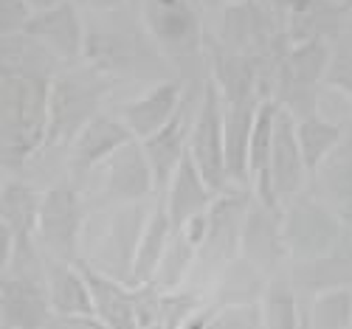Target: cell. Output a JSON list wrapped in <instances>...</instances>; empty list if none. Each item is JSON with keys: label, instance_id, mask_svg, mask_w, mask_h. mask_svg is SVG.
<instances>
[{"label": "cell", "instance_id": "obj_1", "mask_svg": "<svg viewBox=\"0 0 352 329\" xmlns=\"http://www.w3.org/2000/svg\"><path fill=\"white\" fill-rule=\"evenodd\" d=\"M82 63L113 82L155 84L175 76L172 65L144 32L141 20L133 23L124 17V9L113 14H94L91 23H85Z\"/></svg>", "mask_w": 352, "mask_h": 329}, {"label": "cell", "instance_id": "obj_2", "mask_svg": "<svg viewBox=\"0 0 352 329\" xmlns=\"http://www.w3.org/2000/svg\"><path fill=\"white\" fill-rule=\"evenodd\" d=\"M51 79L0 73V166L9 172L34 158L45 144Z\"/></svg>", "mask_w": 352, "mask_h": 329}, {"label": "cell", "instance_id": "obj_3", "mask_svg": "<svg viewBox=\"0 0 352 329\" xmlns=\"http://www.w3.org/2000/svg\"><path fill=\"white\" fill-rule=\"evenodd\" d=\"M138 20L175 76L200 87L206 79V32L197 0H141Z\"/></svg>", "mask_w": 352, "mask_h": 329}, {"label": "cell", "instance_id": "obj_4", "mask_svg": "<svg viewBox=\"0 0 352 329\" xmlns=\"http://www.w3.org/2000/svg\"><path fill=\"white\" fill-rule=\"evenodd\" d=\"M113 79L85 63L63 65L51 79L48 91V122L43 149H68L85 124L102 113L104 99L113 93Z\"/></svg>", "mask_w": 352, "mask_h": 329}, {"label": "cell", "instance_id": "obj_5", "mask_svg": "<svg viewBox=\"0 0 352 329\" xmlns=\"http://www.w3.org/2000/svg\"><path fill=\"white\" fill-rule=\"evenodd\" d=\"M344 231L346 223L324 197H310L307 192H299L282 203V239L287 259L293 262L333 253L341 245Z\"/></svg>", "mask_w": 352, "mask_h": 329}, {"label": "cell", "instance_id": "obj_6", "mask_svg": "<svg viewBox=\"0 0 352 329\" xmlns=\"http://www.w3.org/2000/svg\"><path fill=\"white\" fill-rule=\"evenodd\" d=\"M87 225V203L68 177L48 186L40 194V212L34 242L43 256L79 262L82 259V236Z\"/></svg>", "mask_w": 352, "mask_h": 329}, {"label": "cell", "instance_id": "obj_7", "mask_svg": "<svg viewBox=\"0 0 352 329\" xmlns=\"http://www.w3.org/2000/svg\"><path fill=\"white\" fill-rule=\"evenodd\" d=\"M146 214H150V208L144 212L141 203L110 205L102 228H96V231L85 228L82 262H87L91 267H96V271L127 284L130 267H133V253L138 245L141 228L146 223Z\"/></svg>", "mask_w": 352, "mask_h": 329}, {"label": "cell", "instance_id": "obj_8", "mask_svg": "<svg viewBox=\"0 0 352 329\" xmlns=\"http://www.w3.org/2000/svg\"><path fill=\"white\" fill-rule=\"evenodd\" d=\"M189 158L200 169L203 181H206L217 194H223L228 183L226 172V149H223V102L214 82L206 76L197 93L195 118L189 130Z\"/></svg>", "mask_w": 352, "mask_h": 329}, {"label": "cell", "instance_id": "obj_9", "mask_svg": "<svg viewBox=\"0 0 352 329\" xmlns=\"http://www.w3.org/2000/svg\"><path fill=\"white\" fill-rule=\"evenodd\" d=\"M130 141H135V138L124 127L122 118L102 110L96 118H91V122L85 124V130L65 149V169H68L65 177L74 186H79L87 174L102 169L110 161V155H116Z\"/></svg>", "mask_w": 352, "mask_h": 329}, {"label": "cell", "instance_id": "obj_10", "mask_svg": "<svg viewBox=\"0 0 352 329\" xmlns=\"http://www.w3.org/2000/svg\"><path fill=\"white\" fill-rule=\"evenodd\" d=\"M240 259H245L262 276L279 273V267L287 262V248L282 239V212L259 205L254 197L240 225Z\"/></svg>", "mask_w": 352, "mask_h": 329}, {"label": "cell", "instance_id": "obj_11", "mask_svg": "<svg viewBox=\"0 0 352 329\" xmlns=\"http://www.w3.org/2000/svg\"><path fill=\"white\" fill-rule=\"evenodd\" d=\"M25 34L40 43L60 65H76L85 54V17L82 12L65 0V3L34 12L25 25Z\"/></svg>", "mask_w": 352, "mask_h": 329}, {"label": "cell", "instance_id": "obj_12", "mask_svg": "<svg viewBox=\"0 0 352 329\" xmlns=\"http://www.w3.org/2000/svg\"><path fill=\"white\" fill-rule=\"evenodd\" d=\"M184 99H186V82L172 76L150 84L141 96L124 102L116 115L124 122V127L133 133L135 141H144L172 122V115L181 110Z\"/></svg>", "mask_w": 352, "mask_h": 329}, {"label": "cell", "instance_id": "obj_13", "mask_svg": "<svg viewBox=\"0 0 352 329\" xmlns=\"http://www.w3.org/2000/svg\"><path fill=\"white\" fill-rule=\"evenodd\" d=\"M203 87V84H200ZM186 93L181 110L172 115V122L166 127H161L155 135L144 138L141 146H144V155L150 161V169H153V181H155V197L166 192L169 181L178 163L184 161L186 155V146H189V130H192V118H195V104H197V93Z\"/></svg>", "mask_w": 352, "mask_h": 329}, {"label": "cell", "instance_id": "obj_14", "mask_svg": "<svg viewBox=\"0 0 352 329\" xmlns=\"http://www.w3.org/2000/svg\"><path fill=\"white\" fill-rule=\"evenodd\" d=\"M102 194L110 205L141 203L155 194L153 169L144 155L141 141L124 144L119 152L110 155V161L102 166Z\"/></svg>", "mask_w": 352, "mask_h": 329}, {"label": "cell", "instance_id": "obj_15", "mask_svg": "<svg viewBox=\"0 0 352 329\" xmlns=\"http://www.w3.org/2000/svg\"><path fill=\"white\" fill-rule=\"evenodd\" d=\"M45 282L37 276H0V326L3 329H43L51 321Z\"/></svg>", "mask_w": 352, "mask_h": 329}, {"label": "cell", "instance_id": "obj_16", "mask_svg": "<svg viewBox=\"0 0 352 329\" xmlns=\"http://www.w3.org/2000/svg\"><path fill=\"white\" fill-rule=\"evenodd\" d=\"M268 174H271L274 192L282 203L290 200L293 194L305 192L307 177H310V172L305 166V158H302V149H299V141H296V118L282 107H279L276 127H274Z\"/></svg>", "mask_w": 352, "mask_h": 329}, {"label": "cell", "instance_id": "obj_17", "mask_svg": "<svg viewBox=\"0 0 352 329\" xmlns=\"http://www.w3.org/2000/svg\"><path fill=\"white\" fill-rule=\"evenodd\" d=\"M223 102V99H220ZM262 104V96H243L223 102V149H226V172L228 183L248 189V141L254 130V118Z\"/></svg>", "mask_w": 352, "mask_h": 329}, {"label": "cell", "instance_id": "obj_18", "mask_svg": "<svg viewBox=\"0 0 352 329\" xmlns=\"http://www.w3.org/2000/svg\"><path fill=\"white\" fill-rule=\"evenodd\" d=\"M43 282L48 293V304L56 318H82L94 315L91 287L82 273L79 262H63L43 256Z\"/></svg>", "mask_w": 352, "mask_h": 329}, {"label": "cell", "instance_id": "obj_19", "mask_svg": "<svg viewBox=\"0 0 352 329\" xmlns=\"http://www.w3.org/2000/svg\"><path fill=\"white\" fill-rule=\"evenodd\" d=\"M161 197L166 203V214H169L172 231H178L192 217L206 214L212 208V203L217 200V192L203 181L200 169L195 166V161L189 158V149H186L184 161L178 163V169H175L172 181H169V186Z\"/></svg>", "mask_w": 352, "mask_h": 329}, {"label": "cell", "instance_id": "obj_20", "mask_svg": "<svg viewBox=\"0 0 352 329\" xmlns=\"http://www.w3.org/2000/svg\"><path fill=\"white\" fill-rule=\"evenodd\" d=\"M79 267L87 279V287H91L94 315L107 329H141L135 315V302H133V287L96 271V267H91L82 259H79Z\"/></svg>", "mask_w": 352, "mask_h": 329}, {"label": "cell", "instance_id": "obj_21", "mask_svg": "<svg viewBox=\"0 0 352 329\" xmlns=\"http://www.w3.org/2000/svg\"><path fill=\"white\" fill-rule=\"evenodd\" d=\"M324 200L341 214L346 225H352V118L344 122V133L330 155L313 172Z\"/></svg>", "mask_w": 352, "mask_h": 329}, {"label": "cell", "instance_id": "obj_22", "mask_svg": "<svg viewBox=\"0 0 352 329\" xmlns=\"http://www.w3.org/2000/svg\"><path fill=\"white\" fill-rule=\"evenodd\" d=\"M169 239H172V223L166 214V203L158 194L155 203L150 205V214H146L144 228H141L138 245L133 253V267H130V276H127V287H138V284L153 282Z\"/></svg>", "mask_w": 352, "mask_h": 329}, {"label": "cell", "instance_id": "obj_23", "mask_svg": "<svg viewBox=\"0 0 352 329\" xmlns=\"http://www.w3.org/2000/svg\"><path fill=\"white\" fill-rule=\"evenodd\" d=\"M40 194L32 183L20 181V177L9 174L0 183V220H3L17 242H32L34 228H37V212H40Z\"/></svg>", "mask_w": 352, "mask_h": 329}, {"label": "cell", "instance_id": "obj_24", "mask_svg": "<svg viewBox=\"0 0 352 329\" xmlns=\"http://www.w3.org/2000/svg\"><path fill=\"white\" fill-rule=\"evenodd\" d=\"M346 12L349 9L341 6L338 0H310V6L305 12L285 20L287 43H305V40L338 43L341 23H344Z\"/></svg>", "mask_w": 352, "mask_h": 329}, {"label": "cell", "instance_id": "obj_25", "mask_svg": "<svg viewBox=\"0 0 352 329\" xmlns=\"http://www.w3.org/2000/svg\"><path fill=\"white\" fill-rule=\"evenodd\" d=\"M256 307H259L262 329H302L299 293L293 290L290 276L282 271L265 282V290H262Z\"/></svg>", "mask_w": 352, "mask_h": 329}, {"label": "cell", "instance_id": "obj_26", "mask_svg": "<svg viewBox=\"0 0 352 329\" xmlns=\"http://www.w3.org/2000/svg\"><path fill=\"white\" fill-rule=\"evenodd\" d=\"M341 133H344V124L321 115L318 110L305 115V118H296V141H299L302 158H305V166L310 174L330 155V149L338 144Z\"/></svg>", "mask_w": 352, "mask_h": 329}, {"label": "cell", "instance_id": "obj_27", "mask_svg": "<svg viewBox=\"0 0 352 329\" xmlns=\"http://www.w3.org/2000/svg\"><path fill=\"white\" fill-rule=\"evenodd\" d=\"M310 329H352V287H327L310 295L307 307Z\"/></svg>", "mask_w": 352, "mask_h": 329}, {"label": "cell", "instance_id": "obj_28", "mask_svg": "<svg viewBox=\"0 0 352 329\" xmlns=\"http://www.w3.org/2000/svg\"><path fill=\"white\" fill-rule=\"evenodd\" d=\"M276 115H279V104L274 99H262V104L256 110V118H254L251 141H248V189H251L254 177H259L262 172H268Z\"/></svg>", "mask_w": 352, "mask_h": 329}, {"label": "cell", "instance_id": "obj_29", "mask_svg": "<svg viewBox=\"0 0 352 329\" xmlns=\"http://www.w3.org/2000/svg\"><path fill=\"white\" fill-rule=\"evenodd\" d=\"M324 84L333 87V91L344 93L352 102V48L344 43L333 45V56H330V65L324 73Z\"/></svg>", "mask_w": 352, "mask_h": 329}, {"label": "cell", "instance_id": "obj_30", "mask_svg": "<svg viewBox=\"0 0 352 329\" xmlns=\"http://www.w3.org/2000/svg\"><path fill=\"white\" fill-rule=\"evenodd\" d=\"M32 6L25 0H0V37L25 34V25L32 20Z\"/></svg>", "mask_w": 352, "mask_h": 329}, {"label": "cell", "instance_id": "obj_31", "mask_svg": "<svg viewBox=\"0 0 352 329\" xmlns=\"http://www.w3.org/2000/svg\"><path fill=\"white\" fill-rule=\"evenodd\" d=\"M14 245H17L14 231H12L3 220H0V276H6V273H9L12 259H14Z\"/></svg>", "mask_w": 352, "mask_h": 329}, {"label": "cell", "instance_id": "obj_32", "mask_svg": "<svg viewBox=\"0 0 352 329\" xmlns=\"http://www.w3.org/2000/svg\"><path fill=\"white\" fill-rule=\"evenodd\" d=\"M71 3L87 14H113V12H122L130 0H71Z\"/></svg>", "mask_w": 352, "mask_h": 329}, {"label": "cell", "instance_id": "obj_33", "mask_svg": "<svg viewBox=\"0 0 352 329\" xmlns=\"http://www.w3.org/2000/svg\"><path fill=\"white\" fill-rule=\"evenodd\" d=\"M220 313H223L220 307L209 304V307H203V310H197V313H195L192 318H186V321H184V324H181L178 329H212Z\"/></svg>", "mask_w": 352, "mask_h": 329}, {"label": "cell", "instance_id": "obj_34", "mask_svg": "<svg viewBox=\"0 0 352 329\" xmlns=\"http://www.w3.org/2000/svg\"><path fill=\"white\" fill-rule=\"evenodd\" d=\"M25 3L32 6V12H45V9H54V6L65 3V0H25Z\"/></svg>", "mask_w": 352, "mask_h": 329}, {"label": "cell", "instance_id": "obj_35", "mask_svg": "<svg viewBox=\"0 0 352 329\" xmlns=\"http://www.w3.org/2000/svg\"><path fill=\"white\" fill-rule=\"evenodd\" d=\"M256 3H259V6H265L271 14H276V17L282 20V0H256ZM282 23H285V20H282Z\"/></svg>", "mask_w": 352, "mask_h": 329}, {"label": "cell", "instance_id": "obj_36", "mask_svg": "<svg viewBox=\"0 0 352 329\" xmlns=\"http://www.w3.org/2000/svg\"><path fill=\"white\" fill-rule=\"evenodd\" d=\"M200 6H217V3H223V0H197Z\"/></svg>", "mask_w": 352, "mask_h": 329}, {"label": "cell", "instance_id": "obj_37", "mask_svg": "<svg viewBox=\"0 0 352 329\" xmlns=\"http://www.w3.org/2000/svg\"><path fill=\"white\" fill-rule=\"evenodd\" d=\"M341 6H346V9H352V0H338Z\"/></svg>", "mask_w": 352, "mask_h": 329}, {"label": "cell", "instance_id": "obj_38", "mask_svg": "<svg viewBox=\"0 0 352 329\" xmlns=\"http://www.w3.org/2000/svg\"><path fill=\"white\" fill-rule=\"evenodd\" d=\"M223 3H245V0H223Z\"/></svg>", "mask_w": 352, "mask_h": 329}, {"label": "cell", "instance_id": "obj_39", "mask_svg": "<svg viewBox=\"0 0 352 329\" xmlns=\"http://www.w3.org/2000/svg\"><path fill=\"white\" fill-rule=\"evenodd\" d=\"M0 329H3V326H0Z\"/></svg>", "mask_w": 352, "mask_h": 329}]
</instances>
